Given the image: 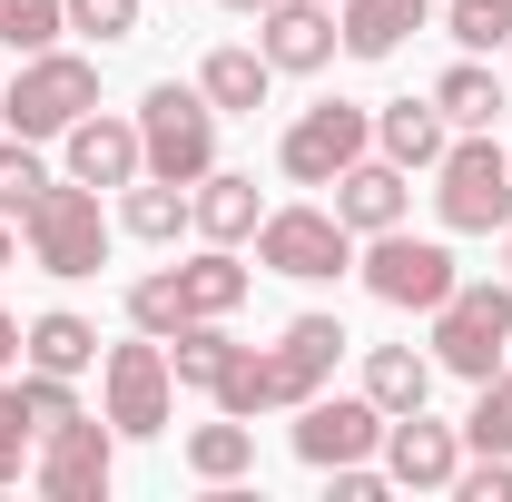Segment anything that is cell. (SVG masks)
I'll return each instance as SVG.
<instances>
[{"label": "cell", "mask_w": 512, "mask_h": 502, "mask_svg": "<svg viewBox=\"0 0 512 502\" xmlns=\"http://www.w3.org/2000/svg\"><path fill=\"white\" fill-rule=\"evenodd\" d=\"M128 325H138V335H158V345H168V335L188 325V286H178V266H168V276H138V286H128Z\"/></svg>", "instance_id": "cell-30"}, {"label": "cell", "mask_w": 512, "mask_h": 502, "mask_svg": "<svg viewBox=\"0 0 512 502\" xmlns=\"http://www.w3.org/2000/svg\"><path fill=\"white\" fill-rule=\"evenodd\" d=\"M178 286H188V315H237L256 276L237 266V247H197L188 266H178Z\"/></svg>", "instance_id": "cell-26"}, {"label": "cell", "mask_w": 512, "mask_h": 502, "mask_svg": "<svg viewBox=\"0 0 512 502\" xmlns=\"http://www.w3.org/2000/svg\"><path fill=\"white\" fill-rule=\"evenodd\" d=\"M30 453H40V424H30L20 384H0V483H20V473H30Z\"/></svg>", "instance_id": "cell-34"}, {"label": "cell", "mask_w": 512, "mask_h": 502, "mask_svg": "<svg viewBox=\"0 0 512 502\" xmlns=\"http://www.w3.org/2000/svg\"><path fill=\"white\" fill-rule=\"evenodd\" d=\"M256 266L266 276H345L355 266V227L335 217V207H266V227H256Z\"/></svg>", "instance_id": "cell-10"}, {"label": "cell", "mask_w": 512, "mask_h": 502, "mask_svg": "<svg viewBox=\"0 0 512 502\" xmlns=\"http://www.w3.org/2000/svg\"><path fill=\"white\" fill-rule=\"evenodd\" d=\"M453 493L463 502H512V453H473V463L453 473Z\"/></svg>", "instance_id": "cell-37"}, {"label": "cell", "mask_w": 512, "mask_h": 502, "mask_svg": "<svg viewBox=\"0 0 512 502\" xmlns=\"http://www.w3.org/2000/svg\"><path fill=\"white\" fill-rule=\"evenodd\" d=\"M99 414L119 424V443L168 434V414H178V375H168V345H158V335H128V345L99 355Z\"/></svg>", "instance_id": "cell-6"}, {"label": "cell", "mask_w": 512, "mask_h": 502, "mask_svg": "<svg viewBox=\"0 0 512 502\" xmlns=\"http://www.w3.org/2000/svg\"><path fill=\"white\" fill-rule=\"evenodd\" d=\"M375 463L394 473V493H453V473H463V424H434V414H384Z\"/></svg>", "instance_id": "cell-12"}, {"label": "cell", "mask_w": 512, "mask_h": 502, "mask_svg": "<svg viewBox=\"0 0 512 502\" xmlns=\"http://www.w3.org/2000/svg\"><path fill=\"white\" fill-rule=\"evenodd\" d=\"M463 453H512V375L473 384V414H463Z\"/></svg>", "instance_id": "cell-29"}, {"label": "cell", "mask_w": 512, "mask_h": 502, "mask_svg": "<svg viewBox=\"0 0 512 502\" xmlns=\"http://www.w3.org/2000/svg\"><path fill=\"white\" fill-rule=\"evenodd\" d=\"M60 30H69V0H0V50L30 60V50H50Z\"/></svg>", "instance_id": "cell-31"}, {"label": "cell", "mask_w": 512, "mask_h": 502, "mask_svg": "<svg viewBox=\"0 0 512 502\" xmlns=\"http://www.w3.org/2000/svg\"><path fill=\"white\" fill-rule=\"evenodd\" d=\"M20 355H30L40 375H89V365H99V325L69 315V306H50V315L20 325Z\"/></svg>", "instance_id": "cell-21"}, {"label": "cell", "mask_w": 512, "mask_h": 502, "mask_svg": "<svg viewBox=\"0 0 512 502\" xmlns=\"http://www.w3.org/2000/svg\"><path fill=\"white\" fill-rule=\"evenodd\" d=\"M188 217H197L207 247H247L256 227H266V197H256L247 168H207V178L188 188Z\"/></svg>", "instance_id": "cell-17"}, {"label": "cell", "mask_w": 512, "mask_h": 502, "mask_svg": "<svg viewBox=\"0 0 512 502\" xmlns=\"http://www.w3.org/2000/svg\"><path fill=\"white\" fill-rule=\"evenodd\" d=\"M375 443H384V404L375 394H306V404H296V453H306L316 473L375 463Z\"/></svg>", "instance_id": "cell-11"}, {"label": "cell", "mask_w": 512, "mask_h": 502, "mask_svg": "<svg viewBox=\"0 0 512 502\" xmlns=\"http://www.w3.org/2000/svg\"><path fill=\"white\" fill-rule=\"evenodd\" d=\"M227 10H247V20H256V10H266V0H227Z\"/></svg>", "instance_id": "cell-41"}, {"label": "cell", "mask_w": 512, "mask_h": 502, "mask_svg": "<svg viewBox=\"0 0 512 502\" xmlns=\"http://www.w3.org/2000/svg\"><path fill=\"white\" fill-rule=\"evenodd\" d=\"M503 276H512V227H503Z\"/></svg>", "instance_id": "cell-42"}, {"label": "cell", "mask_w": 512, "mask_h": 502, "mask_svg": "<svg viewBox=\"0 0 512 502\" xmlns=\"http://www.w3.org/2000/svg\"><path fill=\"white\" fill-rule=\"evenodd\" d=\"M10 256H20V227H10V217H0V266H10Z\"/></svg>", "instance_id": "cell-40"}, {"label": "cell", "mask_w": 512, "mask_h": 502, "mask_svg": "<svg viewBox=\"0 0 512 502\" xmlns=\"http://www.w3.org/2000/svg\"><path fill=\"white\" fill-rule=\"evenodd\" d=\"M404 207H414V168H394V158H355L345 178H335V217L355 227V237H384V227H404Z\"/></svg>", "instance_id": "cell-16"}, {"label": "cell", "mask_w": 512, "mask_h": 502, "mask_svg": "<svg viewBox=\"0 0 512 502\" xmlns=\"http://www.w3.org/2000/svg\"><path fill=\"white\" fill-rule=\"evenodd\" d=\"M138 148H148V178H168V188H197V178L217 168V109H207V89H178V79H158V89L138 99Z\"/></svg>", "instance_id": "cell-5"}, {"label": "cell", "mask_w": 512, "mask_h": 502, "mask_svg": "<svg viewBox=\"0 0 512 502\" xmlns=\"http://www.w3.org/2000/svg\"><path fill=\"white\" fill-rule=\"evenodd\" d=\"M20 404H30V424H40V434H50V424H69V414H79V394H69V375H40V365L20 375Z\"/></svg>", "instance_id": "cell-36"}, {"label": "cell", "mask_w": 512, "mask_h": 502, "mask_svg": "<svg viewBox=\"0 0 512 502\" xmlns=\"http://www.w3.org/2000/svg\"><path fill=\"white\" fill-rule=\"evenodd\" d=\"M20 247L40 276H99L109 266V217H99V188H79V178H50L40 207L20 217Z\"/></svg>", "instance_id": "cell-4"}, {"label": "cell", "mask_w": 512, "mask_h": 502, "mask_svg": "<svg viewBox=\"0 0 512 502\" xmlns=\"http://www.w3.org/2000/svg\"><path fill=\"white\" fill-rule=\"evenodd\" d=\"M89 109H99V69L79 60V50H30L20 79H0V128L10 138H60Z\"/></svg>", "instance_id": "cell-3"}, {"label": "cell", "mask_w": 512, "mask_h": 502, "mask_svg": "<svg viewBox=\"0 0 512 502\" xmlns=\"http://www.w3.org/2000/svg\"><path fill=\"white\" fill-rule=\"evenodd\" d=\"M40 188H50V158H40V138H0V217L20 227V217L40 207Z\"/></svg>", "instance_id": "cell-28"}, {"label": "cell", "mask_w": 512, "mask_h": 502, "mask_svg": "<svg viewBox=\"0 0 512 502\" xmlns=\"http://www.w3.org/2000/svg\"><path fill=\"white\" fill-rule=\"evenodd\" d=\"M384 493H394L384 463H335V502H384Z\"/></svg>", "instance_id": "cell-38"}, {"label": "cell", "mask_w": 512, "mask_h": 502, "mask_svg": "<svg viewBox=\"0 0 512 502\" xmlns=\"http://www.w3.org/2000/svg\"><path fill=\"white\" fill-rule=\"evenodd\" d=\"M453 148V119L434 109V89L424 99H384L375 109V158H394V168H434Z\"/></svg>", "instance_id": "cell-18"}, {"label": "cell", "mask_w": 512, "mask_h": 502, "mask_svg": "<svg viewBox=\"0 0 512 502\" xmlns=\"http://www.w3.org/2000/svg\"><path fill=\"white\" fill-rule=\"evenodd\" d=\"M434 217L453 237L512 227V158L493 148V128H453V148L434 158Z\"/></svg>", "instance_id": "cell-2"}, {"label": "cell", "mask_w": 512, "mask_h": 502, "mask_svg": "<svg viewBox=\"0 0 512 502\" xmlns=\"http://www.w3.org/2000/svg\"><path fill=\"white\" fill-rule=\"evenodd\" d=\"M188 473H197V483H217V493L247 483V473H256V424H237V414L197 424V434H188Z\"/></svg>", "instance_id": "cell-24"}, {"label": "cell", "mask_w": 512, "mask_h": 502, "mask_svg": "<svg viewBox=\"0 0 512 502\" xmlns=\"http://www.w3.org/2000/svg\"><path fill=\"white\" fill-rule=\"evenodd\" d=\"M217 414H237V424H256V414H276V375H266V355H237L227 375H217Z\"/></svg>", "instance_id": "cell-32"}, {"label": "cell", "mask_w": 512, "mask_h": 502, "mask_svg": "<svg viewBox=\"0 0 512 502\" xmlns=\"http://www.w3.org/2000/svg\"><path fill=\"white\" fill-rule=\"evenodd\" d=\"M30 483H40L50 502H99L109 483H119V424H109V414H69V424H50L40 453H30Z\"/></svg>", "instance_id": "cell-8"}, {"label": "cell", "mask_w": 512, "mask_h": 502, "mask_svg": "<svg viewBox=\"0 0 512 502\" xmlns=\"http://www.w3.org/2000/svg\"><path fill=\"white\" fill-rule=\"evenodd\" d=\"M512 355V276H463L444 306H434V375H503Z\"/></svg>", "instance_id": "cell-1"}, {"label": "cell", "mask_w": 512, "mask_h": 502, "mask_svg": "<svg viewBox=\"0 0 512 502\" xmlns=\"http://www.w3.org/2000/svg\"><path fill=\"white\" fill-rule=\"evenodd\" d=\"M424 30V0H335V40L345 60H394Z\"/></svg>", "instance_id": "cell-19"}, {"label": "cell", "mask_w": 512, "mask_h": 502, "mask_svg": "<svg viewBox=\"0 0 512 502\" xmlns=\"http://www.w3.org/2000/svg\"><path fill=\"white\" fill-rule=\"evenodd\" d=\"M237 355H247V345L227 335V315H188V325L168 335V375H178V384H197V394H217V375H227Z\"/></svg>", "instance_id": "cell-22"}, {"label": "cell", "mask_w": 512, "mask_h": 502, "mask_svg": "<svg viewBox=\"0 0 512 502\" xmlns=\"http://www.w3.org/2000/svg\"><path fill=\"white\" fill-rule=\"evenodd\" d=\"M60 148H69V178H79V188H128V178H148L138 119H109V109L69 119V128H60Z\"/></svg>", "instance_id": "cell-14"}, {"label": "cell", "mask_w": 512, "mask_h": 502, "mask_svg": "<svg viewBox=\"0 0 512 502\" xmlns=\"http://www.w3.org/2000/svg\"><path fill=\"white\" fill-rule=\"evenodd\" d=\"M365 148H375V109H355V99H316L306 119L276 138V168H286L296 188H335Z\"/></svg>", "instance_id": "cell-9"}, {"label": "cell", "mask_w": 512, "mask_h": 502, "mask_svg": "<svg viewBox=\"0 0 512 502\" xmlns=\"http://www.w3.org/2000/svg\"><path fill=\"white\" fill-rule=\"evenodd\" d=\"M444 30L463 40V50H512V0H453Z\"/></svg>", "instance_id": "cell-33"}, {"label": "cell", "mask_w": 512, "mask_h": 502, "mask_svg": "<svg viewBox=\"0 0 512 502\" xmlns=\"http://www.w3.org/2000/svg\"><path fill=\"white\" fill-rule=\"evenodd\" d=\"M335 355H345V325H335V315H296V325H286V335L266 345V375H276V404H306V394H325Z\"/></svg>", "instance_id": "cell-15"}, {"label": "cell", "mask_w": 512, "mask_h": 502, "mask_svg": "<svg viewBox=\"0 0 512 502\" xmlns=\"http://www.w3.org/2000/svg\"><path fill=\"white\" fill-rule=\"evenodd\" d=\"M434 109H444L453 128H493V109H503V79L483 60H453L444 79H434Z\"/></svg>", "instance_id": "cell-27"}, {"label": "cell", "mask_w": 512, "mask_h": 502, "mask_svg": "<svg viewBox=\"0 0 512 502\" xmlns=\"http://www.w3.org/2000/svg\"><path fill=\"white\" fill-rule=\"evenodd\" d=\"M365 394H375L384 414H424V394H434V355H414V345H375V355H365Z\"/></svg>", "instance_id": "cell-25"}, {"label": "cell", "mask_w": 512, "mask_h": 502, "mask_svg": "<svg viewBox=\"0 0 512 502\" xmlns=\"http://www.w3.org/2000/svg\"><path fill=\"white\" fill-rule=\"evenodd\" d=\"M10 355H20V315L0 306V365H10Z\"/></svg>", "instance_id": "cell-39"}, {"label": "cell", "mask_w": 512, "mask_h": 502, "mask_svg": "<svg viewBox=\"0 0 512 502\" xmlns=\"http://www.w3.org/2000/svg\"><path fill=\"white\" fill-rule=\"evenodd\" d=\"M197 89H207V109H217V119H256V109H266V89H276V69H266V50H237V40H227V50H207V60H197Z\"/></svg>", "instance_id": "cell-20"}, {"label": "cell", "mask_w": 512, "mask_h": 502, "mask_svg": "<svg viewBox=\"0 0 512 502\" xmlns=\"http://www.w3.org/2000/svg\"><path fill=\"white\" fill-rule=\"evenodd\" d=\"M138 10H148V0H69V30H89V40L109 50V40L138 30Z\"/></svg>", "instance_id": "cell-35"}, {"label": "cell", "mask_w": 512, "mask_h": 502, "mask_svg": "<svg viewBox=\"0 0 512 502\" xmlns=\"http://www.w3.org/2000/svg\"><path fill=\"white\" fill-rule=\"evenodd\" d=\"M355 276L375 286L384 306H404V315H434L463 286V266H453L444 237H414V227H384V237H365L355 247Z\"/></svg>", "instance_id": "cell-7"}, {"label": "cell", "mask_w": 512, "mask_h": 502, "mask_svg": "<svg viewBox=\"0 0 512 502\" xmlns=\"http://www.w3.org/2000/svg\"><path fill=\"white\" fill-rule=\"evenodd\" d=\"M119 227L138 237V247H178V237L197 227V217H188V188H168V178H128Z\"/></svg>", "instance_id": "cell-23"}, {"label": "cell", "mask_w": 512, "mask_h": 502, "mask_svg": "<svg viewBox=\"0 0 512 502\" xmlns=\"http://www.w3.org/2000/svg\"><path fill=\"white\" fill-rule=\"evenodd\" d=\"M256 50H266V69H325L345 40H335V0H266L256 10Z\"/></svg>", "instance_id": "cell-13"}]
</instances>
